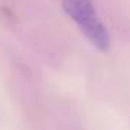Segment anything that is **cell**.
<instances>
[{
	"label": "cell",
	"mask_w": 130,
	"mask_h": 130,
	"mask_svg": "<svg viewBox=\"0 0 130 130\" xmlns=\"http://www.w3.org/2000/svg\"><path fill=\"white\" fill-rule=\"evenodd\" d=\"M62 6L90 43L101 52L110 48V34L99 18L92 0H62Z\"/></svg>",
	"instance_id": "cell-1"
}]
</instances>
